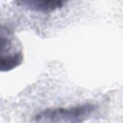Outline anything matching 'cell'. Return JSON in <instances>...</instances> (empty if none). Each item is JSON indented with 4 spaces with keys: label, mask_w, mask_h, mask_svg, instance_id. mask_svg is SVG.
Here are the masks:
<instances>
[{
    "label": "cell",
    "mask_w": 123,
    "mask_h": 123,
    "mask_svg": "<svg viewBox=\"0 0 123 123\" xmlns=\"http://www.w3.org/2000/svg\"><path fill=\"white\" fill-rule=\"evenodd\" d=\"M91 104L78 105L70 108L48 109L36 116L37 123H82L94 111Z\"/></svg>",
    "instance_id": "cell-1"
},
{
    "label": "cell",
    "mask_w": 123,
    "mask_h": 123,
    "mask_svg": "<svg viewBox=\"0 0 123 123\" xmlns=\"http://www.w3.org/2000/svg\"><path fill=\"white\" fill-rule=\"evenodd\" d=\"M23 61L21 45L13 32L0 26V71H10Z\"/></svg>",
    "instance_id": "cell-2"
},
{
    "label": "cell",
    "mask_w": 123,
    "mask_h": 123,
    "mask_svg": "<svg viewBox=\"0 0 123 123\" xmlns=\"http://www.w3.org/2000/svg\"><path fill=\"white\" fill-rule=\"evenodd\" d=\"M17 5L26 7L30 10L40 12H51L53 11H56L60 8H62L64 5V2L62 1H22V2H16Z\"/></svg>",
    "instance_id": "cell-3"
}]
</instances>
